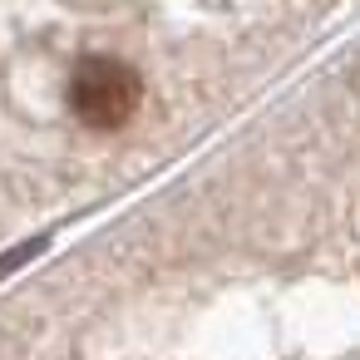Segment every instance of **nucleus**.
<instances>
[{
    "label": "nucleus",
    "mask_w": 360,
    "mask_h": 360,
    "mask_svg": "<svg viewBox=\"0 0 360 360\" xmlns=\"http://www.w3.org/2000/svg\"><path fill=\"white\" fill-rule=\"evenodd\" d=\"M355 89H360V65H355Z\"/></svg>",
    "instance_id": "7ed1b4c3"
},
{
    "label": "nucleus",
    "mask_w": 360,
    "mask_h": 360,
    "mask_svg": "<svg viewBox=\"0 0 360 360\" xmlns=\"http://www.w3.org/2000/svg\"><path fill=\"white\" fill-rule=\"evenodd\" d=\"M35 252H40V242H25V247H20V252H11V257H6V262H0V276H6V271H11V266H20V262H25V257H35Z\"/></svg>",
    "instance_id": "f03ea898"
},
{
    "label": "nucleus",
    "mask_w": 360,
    "mask_h": 360,
    "mask_svg": "<svg viewBox=\"0 0 360 360\" xmlns=\"http://www.w3.org/2000/svg\"><path fill=\"white\" fill-rule=\"evenodd\" d=\"M143 104V79L114 55H89L70 75V109L89 129H124Z\"/></svg>",
    "instance_id": "f257e3e1"
}]
</instances>
